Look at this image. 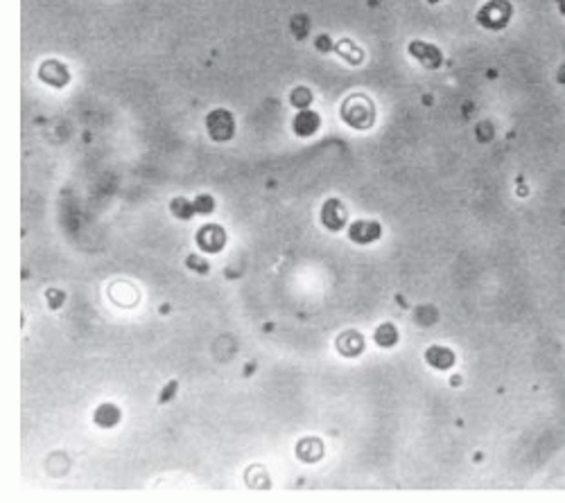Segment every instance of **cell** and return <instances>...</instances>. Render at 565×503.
<instances>
[{"instance_id": "cell-1", "label": "cell", "mask_w": 565, "mask_h": 503, "mask_svg": "<svg viewBox=\"0 0 565 503\" xmlns=\"http://www.w3.org/2000/svg\"><path fill=\"white\" fill-rule=\"evenodd\" d=\"M341 120L358 131L371 129L375 122L373 102L364 95H351L344 104H341Z\"/></svg>"}, {"instance_id": "cell-2", "label": "cell", "mask_w": 565, "mask_h": 503, "mask_svg": "<svg viewBox=\"0 0 565 503\" xmlns=\"http://www.w3.org/2000/svg\"><path fill=\"white\" fill-rule=\"evenodd\" d=\"M511 16H514V5L509 3V0H489L486 5L480 7L477 11V23L486 30H504Z\"/></svg>"}, {"instance_id": "cell-3", "label": "cell", "mask_w": 565, "mask_h": 503, "mask_svg": "<svg viewBox=\"0 0 565 503\" xmlns=\"http://www.w3.org/2000/svg\"><path fill=\"white\" fill-rule=\"evenodd\" d=\"M208 136L215 142H227L233 138V115L227 109H215L206 117Z\"/></svg>"}, {"instance_id": "cell-4", "label": "cell", "mask_w": 565, "mask_h": 503, "mask_svg": "<svg viewBox=\"0 0 565 503\" xmlns=\"http://www.w3.org/2000/svg\"><path fill=\"white\" fill-rule=\"evenodd\" d=\"M383 237V226L373 219H360L348 226V240L356 244H373Z\"/></svg>"}, {"instance_id": "cell-5", "label": "cell", "mask_w": 565, "mask_h": 503, "mask_svg": "<svg viewBox=\"0 0 565 503\" xmlns=\"http://www.w3.org/2000/svg\"><path fill=\"white\" fill-rule=\"evenodd\" d=\"M321 223L328 228V231H341L348 223V213H346V208L344 203L339 201V198H328V201L323 203L321 208Z\"/></svg>"}, {"instance_id": "cell-6", "label": "cell", "mask_w": 565, "mask_h": 503, "mask_svg": "<svg viewBox=\"0 0 565 503\" xmlns=\"http://www.w3.org/2000/svg\"><path fill=\"white\" fill-rule=\"evenodd\" d=\"M410 55L418 61V63H423L425 68L430 70H435L439 68V65L443 63V52L437 48V46H432V43H425V41H412L410 43Z\"/></svg>"}, {"instance_id": "cell-7", "label": "cell", "mask_w": 565, "mask_h": 503, "mask_svg": "<svg viewBox=\"0 0 565 503\" xmlns=\"http://www.w3.org/2000/svg\"><path fill=\"white\" fill-rule=\"evenodd\" d=\"M197 244H199L204 253H217L227 244V233L215 226V223H208V226L197 231Z\"/></svg>"}, {"instance_id": "cell-8", "label": "cell", "mask_w": 565, "mask_h": 503, "mask_svg": "<svg viewBox=\"0 0 565 503\" xmlns=\"http://www.w3.org/2000/svg\"><path fill=\"white\" fill-rule=\"evenodd\" d=\"M38 77H41L46 84L55 86V88H61V86H66V84L71 82V73H68V68H66L63 63L55 61V59L46 61V63L41 65V68H38Z\"/></svg>"}, {"instance_id": "cell-9", "label": "cell", "mask_w": 565, "mask_h": 503, "mask_svg": "<svg viewBox=\"0 0 565 503\" xmlns=\"http://www.w3.org/2000/svg\"><path fill=\"white\" fill-rule=\"evenodd\" d=\"M321 127V117L319 113H314L310 109H304V111H299L294 115V120H292V129H294V134L301 136V138H308L312 134H317Z\"/></svg>"}, {"instance_id": "cell-10", "label": "cell", "mask_w": 565, "mask_h": 503, "mask_svg": "<svg viewBox=\"0 0 565 503\" xmlns=\"http://www.w3.org/2000/svg\"><path fill=\"white\" fill-rule=\"evenodd\" d=\"M425 361L432 366V368H439V370H448L452 364H455V352L445 346H430L425 350Z\"/></svg>"}, {"instance_id": "cell-11", "label": "cell", "mask_w": 565, "mask_h": 503, "mask_svg": "<svg viewBox=\"0 0 565 503\" xmlns=\"http://www.w3.org/2000/svg\"><path fill=\"white\" fill-rule=\"evenodd\" d=\"M337 350L344 356H358L364 350V339L356 329H348V332H344L337 339Z\"/></svg>"}, {"instance_id": "cell-12", "label": "cell", "mask_w": 565, "mask_h": 503, "mask_svg": "<svg viewBox=\"0 0 565 503\" xmlns=\"http://www.w3.org/2000/svg\"><path fill=\"white\" fill-rule=\"evenodd\" d=\"M296 456L306 462H314L323 456V445L317 438H304L296 445Z\"/></svg>"}, {"instance_id": "cell-13", "label": "cell", "mask_w": 565, "mask_h": 503, "mask_svg": "<svg viewBox=\"0 0 565 503\" xmlns=\"http://www.w3.org/2000/svg\"><path fill=\"white\" fill-rule=\"evenodd\" d=\"M93 420H95V425L107 429V427H113L120 422V411H118V406H113V404H102L95 411Z\"/></svg>"}, {"instance_id": "cell-14", "label": "cell", "mask_w": 565, "mask_h": 503, "mask_svg": "<svg viewBox=\"0 0 565 503\" xmlns=\"http://www.w3.org/2000/svg\"><path fill=\"white\" fill-rule=\"evenodd\" d=\"M396 341H398V332H396V327H393L391 323H383L375 329V343H378V346L393 348V346H396Z\"/></svg>"}, {"instance_id": "cell-15", "label": "cell", "mask_w": 565, "mask_h": 503, "mask_svg": "<svg viewBox=\"0 0 565 503\" xmlns=\"http://www.w3.org/2000/svg\"><path fill=\"white\" fill-rule=\"evenodd\" d=\"M170 210H172V215L179 217V219H190L197 210H195V201H188V198H175L172 203H170Z\"/></svg>"}, {"instance_id": "cell-16", "label": "cell", "mask_w": 565, "mask_h": 503, "mask_svg": "<svg viewBox=\"0 0 565 503\" xmlns=\"http://www.w3.org/2000/svg\"><path fill=\"white\" fill-rule=\"evenodd\" d=\"M290 102L294 104V107L299 111H304V109H310V104H312V90L306 88V86H299L292 90V95H290Z\"/></svg>"}, {"instance_id": "cell-17", "label": "cell", "mask_w": 565, "mask_h": 503, "mask_svg": "<svg viewBox=\"0 0 565 503\" xmlns=\"http://www.w3.org/2000/svg\"><path fill=\"white\" fill-rule=\"evenodd\" d=\"M308 30H310V21L304 14H299V16L292 18V32H294V36L299 38V41H304V38L308 36Z\"/></svg>"}, {"instance_id": "cell-18", "label": "cell", "mask_w": 565, "mask_h": 503, "mask_svg": "<svg viewBox=\"0 0 565 503\" xmlns=\"http://www.w3.org/2000/svg\"><path fill=\"white\" fill-rule=\"evenodd\" d=\"M213 208H215V201H213V196H210V194H199L195 198V210L199 215H210V213H213Z\"/></svg>"}, {"instance_id": "cell-19", "label": "cell", "mask_w": 565, "mask_h": 503, "mask_svg": "<svg viewBox=\"0 0 565 503\" xmlns=\"http://www.w3.org/2000/svg\"><path fill=\"white\" fill-rule=\"evenodd\" d=\"M186 264H188L190 269H195L197 273H206V271H208V262L202 260V258H197V255H190V258L186 260Z\"/></svg>"}, {"instance_id": "cell-20", "label": "cell", "mask_w": 565, "mask_h": 503, "mask_svg": "<svg viewBox=\"0 0 565 503\" xmlns=\"http://www.w3.org/2000/svg\"><path fill=\"white\" fill-rule=\"evenodd\" d=\"M48 302L52 309H57L61 302H63V291H57V289H48Z\"/></svg>"}, {"instance_id": "cell-21", "label": "cell", "mask_w": 565, "mask_h": 503, "mask_svg": "<svg viewBox=\"0 0 565 503\" xmlns=\"http://www.w3.org/2000/svg\"><path fill=\"white\" fill-rule=\"evenodd\" d=\"M314 46H317V50L319 52H331L333 50V41H331V36H326V34H321L317 41H314Z\"/></svg>"}, {"instance_id": "cell-22", "label": "cell", "mask_w": 565, "mask_h": 503, "mask_svg": "<svg viewBox=\"0 0 565 503\" xmlns=\"http://www.w3.org/2000/svg\"><path fill=\"white\" fill-rule=\"evenodd\" d=\"M175 391H177V381H170V388H165V391H163V395H161V402H170V397L175 395Z\"/></svg>"}, {"instance_id": "cell-23", "label": "cell", "mask_w": 565, "mask_h": 503, "mask_svg": "<svg viewBox=\"0 0 565 503\" xmlns=\"http://www.w3.org/2000/svg\"><path fill=\"white\" fill-rule=\"evenodd\" d=\"M556 3H559V11L565 16V0H556Z\"/></svg>"}, {"instance_id": "cell-24", "label": "cell", "mask_w": 565, "mask_h": 503, "mask_svg": "<svg viewBox=\"0 0 565 503\" xmlns=\"http://www.w3.org/2000/svg\"><path fill=\"white\" fill-rule=\"evenodd\" d=\"M559 82H561V84H565V65H563V68H561V75H559Z\"/></svg>"}, {"instance_id": "cell-25", "label": "cell", "mask_w": 565, "mask_h": 503, "mask_svg": "<svg viewBox=\"0 0 565 503\" xmlns=\"http://www.w3.org/2000/svg\"><path fill=\"white\" fill-rule=\"evenodd\" d=\"M427 3H430V5H435V3H441V0H427Z\"/></svg>"}]
</instances>
